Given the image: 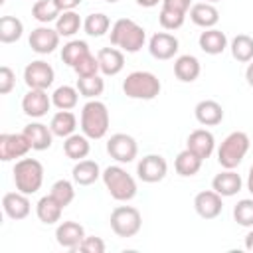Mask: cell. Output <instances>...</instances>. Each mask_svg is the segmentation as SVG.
I'll return each instance as SVG.
<instances>
[{
	"label": "cell",
	"instance_id": "obj_5",
	"mask_svg": "<svg viewBox=\"0 0 253 253\" xmlns=\"http://www.w3.org/2000/svg\"><path fill=\"white\" fill-rule=\"evenodd\" d=\"M249 146H251V140H249V136L243 130L229 132L221 140V144L217 148V162H219V166L227 168V170H235L243 162Z\"/></svg>",
	"mask_w": 253,
	"mask_h": 253
},
{
	"label": "cell",
	"instance_id": "obj_18",
	"mask_svg": "<svg viewBox=\"0 0 253 253\" xmlns=\"http://www.w3.org/2000/svg\"><path fill=\"white\" fill-rule=\"evenodd\" d=\"M186 148H190L192 152H196L202 160L210 158L215 150V136L208 130V128H196L190 132L188 140H186Z\"/></svg>",
	"mask_w": 253,
	"mask_h": 253
},
{
	"label": "cell",
	"instance_id": "obj_25",
	"mask_svg": "<svg viewBox=\"0 0 253 253\" xmlns=\"http://www.w3.org/2000/svg\"><path fill=\"white\" fill-rule=\"evenodd\" d=\"M198 43H200V49L204 53H208V55H219L227 47V36L221 30H217V28H208V30H204L200 34Z\"/></svg>",
	"mask_w": 253,
	"mask_h": 253
},
{
	"label": "cell",
	"instance_id": "obj_39",
	"mask_svg": "<svg viewBox=\"0 0 253 253\" xmlns=\"http://www.w3.org/2000/svg\"><path fill=\"white\" fill-rule=\"evenodd\" d=\"M233 219L241 227H253V198H243L233 206Z\"/></svg>",
	"mask_w": 253,
	"mask_h": 253
},
{
	"label": "cell",
	"instance_id": "obj_7",
	"mask_svg": "<svg viewBox=\"0 0 253 253\" xmlns=\"http://www.w3.org/2000/svg\"><path fill=\"white\" fill-rule=\"evenodd\" d=\"M111 229L119 237H134L142 227V215L134 206H117L111 211Z\"/></svg>",
	"mask_w": 253,
	"mask_h": 253
},
{
	"label": "cell",
	"instance_id": "obj_32",
	"mask_svg": "<svg viewBox=\"0 0 253 253\" xmlns=\"http://www.w3.org/2000/svg\"><path fill=\"white\" fill-rule=\"evenodd\" d=\"M81 28H83V22H81V18L75 10L61 12L59 18L55 20V30L61 38H73Z\"/></svg>",
	"mask_w": 253,
	"mask_h": 253
},
{
	"label": "cell",
	"instance_id": "obj_6",
	"mask_svg": "<svg viewBox=\"0 0 253 253\" xmlns=\"http://www.w3.org/2000/svg\"><path fill=\"white\" fill-rule=\"evenodd\" d=\"M14 184L16 190L22 194H36L43 184V166L36 158H20L14 164Z\"/></svg>",
	"mask_w": 253,
	"mask_h": 253
},
{
	"label": "cell",
	"instance_id": "obj_20",
	"mask_svg": "<svg viewBox=\"0 0 253 253\" xmlns=\"http://www.w3.org/2000/svg\"><path fill=\"white\" fill-rule=\"evenodd\" d=\"M241 186H243V180L241 176L235 172V170H227L223 168L219 174L213 176L211 180V190H215L221 198H231L235 196L237 192H241Z\"/></svg>",
	"mask_w": 253,
	"mask_h": 253
},
{
	"label": "cell",
	"instance_id": "obj_53",
	"mask_svg": "<svg viewBox=\"0 0 253 253\" xmlns=\"http://www.w3.org/2000/svg\"><path fill=\"white\" fill-rule=\"evenodd\" d=\"M4 2H6V0H0V4H4Z\"/></svg>",
	"mask_w": 253,
	"mask_h": 253
},
{
	"label": "cell",
	"instance_id": "obj_33",
	"mask_svg": "<svg viewBox=\"0 0 253 253\" xmlns=\"http://www.w3.org/2000/svg\"><path fill=\"white\" fill-rule=\"evenodd\" d=\"M231 55L239 63H249L253 59V38L247 34H237L229 43Z\"/></svg>",
	"mask_w": 253,
	"mask_h": 253
},
{
	"label": "cell",
	"instance_id": "obj_16",
	"mask_svg": "<svg viewBox=\"0 0 253 253\" xmlns=\"http://www.w3.org/2000/svg\"><path fill=\"white\" fill-rule=\"evenodd\" d=\"M2 210L4 213L10 217V219H26L32 211V204H30V198L28 194H22V192H8L2 196Z\"/></svg>",
	"mask_w": 253,
	"mask_h": 253
},
{
	"label": "cell",
	"instance_id": "obj_19",
	"mask_svg": "<svg viewBox=\"0 0 253 253\" xmlns=\"http://www.w3.org/2000/svg\"><path fill=\"white\" fill-rule=\"evenodd\" d=\"M97 59H99V67L101 73L107 77L119 75L125 67V51H121L119 47H101L97 51Z\"/></svg>",
	"mask_w": 253,
	"mask_h": 253
},
{
	"label": "cell",
	"instance_id": "obj_10",
	"mask_svg": "<svg viewBox=\"0 0 253 253\" xmlns=\"http://www.w3.org/2000/svg\"><path fill=\"white\" fill-rule=\"evenodd\" d=\"M136 174H138V180H142L146 184L162 182L168 174V162L160 154H146L138 160Z\"/></svg>",
	"mask_w": 253,
	"mask_h": 253
},
{
	"label": "cell",
	"instance_id": "obj_45",
	"mask_svg": "<svg viewBox=\"0 0 253 253\" xmlns=\"http://www.w3.org/2000/svg\"><path fill=\"white\" fill-rule=\"evenodd\" d=\"M162 8L188 16V12L192 8V0H162Z\"/></svg>",
	"mask_w": 253,
	"mask_h": 253
},
{
	"label": "cell",
	"instance_id": "obj_23",
	"mask_svg": "<svg viewBox=\"0 0 253 253\" xmlns=\"http://www.w3.org/2000/svg\"><path fill=\"white\" fill-rule=\"evenodd\" d=\"M24 134H26V138L30 140V144H32V150H47L49 146H51V142H53V132H51V128L47 126V125H43V123H30V125H26L24 126V130H22Z\"/></svg>",
	"mask_w": 253,
	"mask_h": 253
},
{
	"label": "cell",
	"instance_id": "obj_27",
	"mask_svg": "<svg viewBox=\"0 0 253 253\" xmlns=\"http://www.w3.org/2000/svg\"><path fill=\"white\" fill-rule=\"evenodd\" d=\"M101 168L95 160H77L73 170H71V176H73V182L79 184V186H91L93 182H97L101 178Z\"/></svg>",
	"mask_w": 253,
	"mask_h": 253
},
{
	"label": "cell",
	"instance_id": "obj_42",
	"mask_svg": "<svg viewBox=\"0 0 253 253\" xmlns=\"http://www.w3.org/2000/svg\"><path fill=\"white\" fill-rule=\"evenodd\" d=\"M184 20L186 16L184 14H178V12H172V10H164L160 8V14H158V22L164 30H178L184 26Z\"/></svg>",
	"mask_w": 253,
	"mask_h": 253
},
{
	"label": "cell",
	"instance_id": "obj_13",
	"mask_svg": "<svg viewBox=\"0 0 253 253\" xmlns=\"http://www.w3.org/2000/svg\"><path fill=\"white\" fill-rule=\"evenodd\" d=\"M51 105V95H47L45 89H28V93L22 97V111L32 119L45 117Z\"/></svg>",
	"mask_w": 253,
	"mask_h": 253
},
{
	"label": "cell",
	"instance_id": "obj_26",
	"mask_svg": "<svg viewBox=\"0 0 253 253\" xmlns=\"http://www.w3.org/2000/svg\"><path fill=\"white\" fill-rule=\"evenodd\" d=\"M61 213H63V206H61L51 194L40 198L38 204H36V215H38V219H40L42 223H45V225L57 223V221L61 219Z\"/></svg>",
	"mask_w": 253,
	"mask_h": 253
},
{
	"label": "cell",
	"instance_id": "obj_40",
	"mask_svg": "<svg viewBox=\"0 0 253 253\" xmlns=\"http://www.w3.org/2000/svg\"><path fill=\"white\" fill-rule=\"evenodd\" d=\"M49 194H51V196H53V198H55L63 208H67V206L73 202V198H75V188H73V184H71L69 180L61 178V180L53 182V186H51Z\"/></svg>",
	"mask_w": 253,
	"mask_h": 253
},
{
	"label": "cell",
	"instance_id": "obj_22",
	"mask_svg": "<svg viewBox=\"0 0 253 253\" xmlns=\"http://www.w3.org/2000/svg\"><path fill=\"white\" fill-rule=\"evenodd\" d=\"M200 73H202V65H200L196 55L184 53V55H178L174 59V75H176L178 81L192 83L200 77Z\"/></svg>",
	"mask_w": 253,
	"mask_h": 253
},
{
	"label": "cell",
	"instance_id": "obj_44",
	"mask_svg": "<svg viewBox=\"0 0 253 253\" xmlns=\"http://www.w3.org/2000/svg\"><path fill=\"white\" fill-rule=\"evenodd\" d=\"M79 251L85 253H105V241L95 235H85V239L79 245Z\"/></svg>",
	"mask_w": 253,
	"mask_h": 253
},
{
	"label": "cell",
	"instance_id": "obj_30",
	"mask_svg": "<svg viewBox=\"0 0 253 253\" xmlns=\"http://www.w3.org/2000/svg\"><path fill=\"white\" fill-rule=\"evenodd\" d=\"M49 128L53 132V136H59V138H67L69 134L75 132L77 128V117L71 113V111H57L51 121H49Z\"/></svg>",
	"mask_w": 253,
	"mask_h": 253
},
{
	"label": "cell",
	"instance_id": "obj_9",
	"mask_svg": "<svg viewBox=\"0 0 253 253\" xmlns=\"http://www.w3.org/2000/svg\"><path fill=\"white\" fill-rule=\"evenodd\" d=\"M53 79H55V71L43 59L30 61L24 69V83L28 85V89H45L47 91L51 87Z\"/></svg>",
	"mask_w": 253,
	"mask_h": 253
},
{
	"label": "cell",
	"instance_id": "obj_51",
	"mask_svg": "<svg viewBox=\"0 0 253 253\" xmlns=\"http://www.w3.org/2000/svg\"><path fill=\"white\" fill-rule=\"evenodd\" d=\"M204 2H210V4H215V2H219V0H204Z\"/></svg>",
	"mask_w": 253,
	"mask_h": 253
},
{
	"label": "cell",
	"instance_id": "obj_52",
	"mask_svg": "<svg viewBox=\"0 0 253 253\" xmlns=\"http://www.w3.org/2000/svg\"><path fill=\"white\" fill-rule=\"evenodd\" d=\"M105 2H109V4H115V2H119V0H105Z\"/></svg>",
	"mask_w": 253,
	"mask_h": 253
},
{
	"label": "cell",
	"instance_id": "obj_11",
	"mask_svg": "<svg viewBox=\"0 0 253 253\" xmlns=\"http://www.w3.org/2000/svg\"><path fill=\"white\" fill-rule=\"evenodd\" d=\"M32 150L30 140L24 132H4L0 134V160L10 162L16 158H24Z\"/></svg>",
	"mask_w": 253,
	"mask_h": 253
},
{
	"label": "cell",
	"instance_id": "obj_21",
	"mask_svg": "<svg viewBox=\"0 0 253 253\" xmlns=\"http://www.w3.org/2000/svg\"><path fill=\"white\" fill-rule=\"evenodd\" d=\"M196 121L204 126H215L223 121V107L213 99H204L194 107Z\"/></svg>",
	"mask_w": 253,
	"mask_h": 253
},
{
	"label": "cell",
	"instance_id": "obj_17",
	"mask_svg": "<svg viewBox=\"0 0 253 253\" xmlns=\"http://www.w3.org/2000/svg\"><path fill=\"white\" fill-rule=\"evenodd\" d=\"M85 239V227L77 221H61L57 227H55V241L65 247V249H79L81 241Z\"/></svg>",
	"mask_w": 253,
	"mask_h": 253
},
{
	"label": "cell",
	"instance_id": "obj_36",
	"mask_svg": "<svg viewBox=\"0 0 253 253\" xmlns=\"http://www.w3.org/2000/svg\"><path fill=\"white\" fill-rule=\"evenodd\" d=\"M83 30L87 36L91 38H101L105 36L109 30H111V20L107 14L103 12H95V14H89L85 20H83Z\"/></svg>",
	"mask_w": 253,
	"mask_h": 253
},
{
	"label": "cell",
	"instance_id": "obj_35",
	"mask_svg": "<svg viewBox=\"0 0 253 253\" xmlns=\"http://www.w3.org/2000/svg\"><path fill=\"white\" fill-rule=\"evenodd\" d=\"M61 10L59 6L55 4V0H36L34 6H32V16L40 22V24H51L59 18Z\"/></svg>",
	"mask_w": 253,
	"mask_h": 253
},
{
	"label": "cell",
	"instance_id": "obj_3",
	"mask_svg": "<svg viewBox=\"0 0 253 253\" xmlns=\"http://www.w3.org/2000/svg\"><path fill=\"white\" fill-rule=\"evenodd\" d=\"M101 180L111 198L117 202H130L136 196V180L121 164L107 166L101 174Z\"/></svg>",
	"mask_w": 253,
	"mask_h": 253
},
{
	"label": "cell",
	"instance_id": "obj_31",
	"mask_svg": "<svg viewBox=\"0 0 253 253\" xmlns=\"http://www.w3.org/2000/svg\"><path fill=\"white\" fill-rule=\"evenodd\" d=\"M79 91L77 87H71V85H59L53 93H51V103L53 107H57L59 111H71L77 107V101H79Z\"/></svg>",
	"mask_w": 253,
	"mask_h": 253
},
{
	"label": "cell",
	"instance_id": "obj_14",
	"mask_svg": "<svg viewBox=\"0 0 253 253\" xmlns=\"http://www.w3.org/2000/svg\"><path fill=\"white\" fill-rule=\"evenodd\" d=\"M194 210L202 219H215L223 210V198L215 190H202L194 198Z\"/></svg>",
	"mask_w": 253,
	"mask_h": 253
},
{
	"label": "cell",
	"instance_id": "obj_15",
	"mask_svg": "<svg viewBox=\"0 0 253 253\" xmlns=\"http://www.w3.org/2000/svg\"><path fill=\"white\" fill-rule=\"evenodd\" d=\"M178 38L168 34V32H156L150 42H148V51L154 59H160V61H166V59H172L176 53H178Z\"/></svg>",
	"mask_w": 253,
	"mask_h": 253
},
{
	"label": "cell",
	"instance_id": "obj_28",
	"mask_svg": "<svg viewBox=\"0 0 253 253\" xmlns=\"http://www.w3.org/2000/svg\"><path fill=\"white\" fill-rule=\"evenodd\" d=\"M202 158L192 152L190 148H184L182 152H178L176 160H174V170L178 176H184V178H190V176H196L202 168Z\"/></svg>",
	"mask_w": 253,
	"mask_h": 253
},
{
	"label": "cell",
	"instance_id": "obj_1",
	"mask_svg": "<svg viewBox=\"0 0 253 253\" xmlns=\"http://www.w3.org/2000/svg\"><path fill=\"white\" fill-rule=\"evenodd\" d=\"M109 38H111V43L115 47H119L121 51L136 53V51L142 49V45L146 42V32L134 20H130V18H119L111 26Z\"/></svg>",
	"mask_w": 253,
	"mask_h": 253
},
{
	"label": "cell",
	"instance_id": "obj_24",
	"mask_svg": "<svg viewBox=\"0 0 253 253\" xmlns=\"http://www.w3.org/2000/svg\"><path fill=\"white\" fill-rule=\"evenodd\" d=\"M190 20L204 30L215 28V24L219 22V10L210 2H196L190 8Z\"/></svg>",
	"mask_w": 253,
	"mask_h": 253
},
{
	"label": "cell",
	"instance_id": "obj_38",
	"mask_svg": "<svg viewBox=\"0 0 253 253\" xmlns=\"http://www.w3.org/2000/svg\"><path fill=\"white\" fill-rule=\"evenodd\" d=\"M77 91L85 99H97L105 91V81L101 75H91V77H79L77 79Z\"/></svg>",
	"mask_w": 253,
	"mask_h": 253
},
{
	"label": "cell",
	"instance_id": "obj_34",
	"mask_svg": "<svg viewBox=\"0 0 253 253\" xmlns=\"http://www.w3.org/2000/svg\"><path fill=\"white\" fill-rule=\"evenodd\" d=\"M24 24L16 16H2L0 18V42L2 43H14L22 38Z\"/></svg>",
	"mask_w": 253,
	"mask_h": 253
},
{
	"label": "cell",
	"instance_id": "obj_47",
	"mask_svg": "<svg viewBox=\"0 0 253 253\" xmlns=\"http://www.w3.org/2000/svg\"><path fill=\"white\" fill-rule=\"evenodd\" d=\"M245 79H247V85L253 87V59L249 61V65H247V69H245Z\"/></svg>",
	"mask_w": 253,
	"mask_h": 253
},
{
	"label": "cell",
	"instance_id": "obj_46",
	"mask_svg": "<svg viewBox=\"0 0 253 253\" xmlns=\"http://www.w3.org/2000/svg\"><path fill=\"white\" fill-rule=\"evenodd\" d=\"M55 4L59 6L61 12H67V10H75L81 4V0H55Z\"/></svg>",
	"mask_w": 253,
	"mask_h": 253
},
{
	"label": "cell",
	"instance_id": "obj_49",
	"mask_svg": "<svg viewBox=\"0 0 253 253\" xmlns=\"http://www.w3.org/2000/svg\"><path fill=\"white\" fill-rule=\"evenodd\" d=\"M245 249L253 253V227H251V231L245 235Z\"/></svg>",
	"mask_w": 253,
	"mask_h": 253
},
{
	"label": "cell",
	"instance_id": "obj_37",
	"mask_svg": "<svg viewBox=\"0 0 253 253\" xmlns=\"http://www.w3.org/2000/svg\"><path fill=\"white\" fill-rule=\"evenodd\" d=\"M85 53H89V45H87V42H83V40H69V42L63 43V47H61V59H63V63L69 65V67H73Z\"/></svg>",
	"mask_w": 253,
	"mask_h": 253
},
{
	"label": "cell",
	"instance_id": "obj_43",
	"mask_svg": "<svg viewBox=\"0 0 253 253\" xmlns=\"http://www.w3.org/2000/svg\"><path fill=\"white\" fill-rule=\"evenodd\" d=\"M16 85V73L8 67V65H2L0 67V93L2 95H8Z\"/></svg>",
	"mask_w": 253,
	"mask_h": 253
},
{
	"label": "cell",
	"instance_id": "obj_4",
	"mask_svg": "<svg viewBox=\"0 0 253 253\" xmlns=\"http://www.w3.org/2000/svg\"><path fill=\"white\" fill-rule=\"evenodd\" d=\"M160 89H162L160 79L150 71H132L123 81V93L128 99L152 101L160 95Z\"/></svg>",
	"mask_w": 253,
	"mask_h": 253
},
{
	"label": "cell",
	"instance_id": "obj_48",
	"mask_svg": "<svg viewBox=\"0 0 253 253\" xmlns=\"http://www.w3.org/2000/svg\"><path fill=\"white\" fill-rule=\"evenodd\" d=\"M158 2H162V0H136V4L142 8H154V6H158Z\"/></svg>",
	"mask_w": 253,
	"mask_h": 253
},
{
	"label": "cell",
	"instance_id": "obj_2",
	"mask_svg": "<svg viewBox=\"0 0 253 253\" xmlns=\"http://www.w3.org/2000/svg\"><path fill=\"white\" fill-rule=\"evenodd\" d=\"M79 125H81V132L89 136L91 140L103 138L111 125V115H109L107 105L99 99H89L81 109Z\"/></svg>",
	"mask_w": 253,
	"mask_h": 253
},
{
	"label": "cell",
	"instance_id": "obj_41",
	"mask_svg": "<svg viewBox=\"0 0 253 253\" xmlns=\"http://www.w3.org/2000/svg\"><path fill=\"white\" fill-rule=\"evenodd\" d=\"M73 71L77 73V77H91V75H99L101 67H99V59L97 55H93L91 51L85 53L75 65H73Z\"/></svg>",
	"mask_w": 253,
	"mask_h": 253
},
{
	"label": "cell",
	"instance_id": "obj_29",
	"mask_svg": "<svg viewBox=\"0 0 253 253\" xmlns=\"http://www.w3.org/2000/svg\"><path fill=\"white\" fill-rule=\"evenodd\" d=\"M89 140H91V138L85 136L83 132H81V134H77V132L69 134V136L63 140V152H65V156L71 158V160H75V162L87 158V154H89V150H91Z\"/></svg>",
	"mask_w": 253,
	"mask_h": 253
},
{
	"label": "cell",
	"instance_id": "obj_50",
	"mask_svg": "<svg viewBox=\"0 0 253 253\" xmlns=\"http://www.w3.org/2000/svg\"><path fill=\"white\" fill-rule=\"evenodd\" d=\"M247 190H249V192H251V196H253V164H251L249 174H247Z\"/></svg>",
	"mask_w": 253,
	"mask_h": 253
},
{
	"label": "cell",
	"instance_id": "obj_8",
	"mask_svg": "<svg viewBox=\"0 0 253 253\" xmlns=\"http://www.w3.org/2000/svg\"><path fill=\"white\" fill-rule=\"evenodd\" d=\"M107 152L119 164H128V162H132L136 158L138 144H136V140L130 134H126V132H115L107 140Z\"/></svg>",
	"mask_w": 253,
	"mask_h": 253
},
{
	"label": "cell",
	"instance_id": "obj_12",
	"mask_svg": "<svg viewBox=\"0 0 253 253\" xmlns=\"http://www.w3.org/2000/svg\"><path fill=\"white\" fill-rule=\"evenodd\" d=\"M59 34L55 28H49L45 24L38 26L32 30L30 38H28V43L32 47V51L40 53V55H47V53H53L57 47H59Z\"/></svg>",
	"mask_w": 253,
	"mask_h": 253
}]
</instances>
